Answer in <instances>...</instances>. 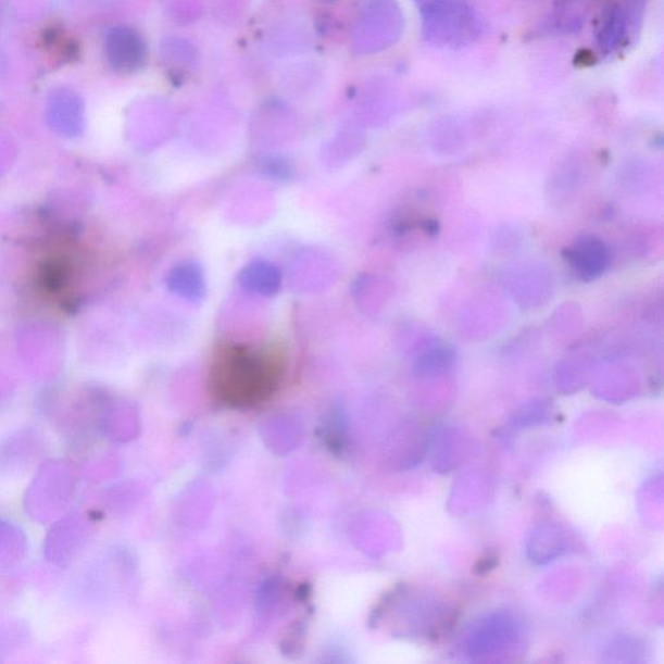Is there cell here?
Masks as SVG:
<instances>
[{
  "instance_id": "obj_1",
  "label": "cell",
  "mask_w": 664,
  "mask_h": 664,
  "mask_svg": "<svg viewBox=\"0 0 664 664\" xmlns=\"http://www.w3.org/2000/svg\"><path fill=\"white\" fill-rule=\"evenodd\" d=\"M284 373V355L275 348L227 344L214 354L210 385L224 404L256 406L277 391Z\"/></svg>"
},
{
  "instance_id": "obj_2",
  "label": "cell",
  "mask_w": 664,
  "mask_h": 664,
  "mask_svg": "<svg viewBox=\"0 0 664 664\" xmlns=\"http://www.w3.org/2000/svg\"><path fill=\"white\" fill-rule=\"evenodd\" d=\"M415 3L422 37L438 49H462L485 33V23L468 0H415Z\"/></svg>"
},
{
  "instance_id": "obj_3",
  "label": "cell",
  "mask_w": 664,
  "mask_h": 664,
  "mask_svg": "<svg viewBox=\"0 0 664 664\" xmlns=\"http://www.w3.org/2000/svg\"><path fill=\"white\" fill-rule=\"evenodd\" d=\"M642 12L643 0H619L602 11L596 40L603 55H614L629 42Z\"/></svg>"
},
{
  "instance_id": "obj_4",
  "label": "cell",
  "mask_w": 664,
  "mask_h": 664,
  "mask_svg": "<svg viewBox=\"0 0 664 664\" xmlns=\"http://www.w3.org/2000/svg\"><path fill=\"white\" fill-rule=\"evenodd\" d=\"M368 24L372 32L371 45L374 50H381L396 43L401 37L404 16L393 0H379L372 7Z\"/></svg>"
},
{
  "instance_id": "obj_5",
  "label": "cell",
  "mask_w": 664,
  "mask_h": 664,
  "mask_svg": "<svg viewBox=\"0 0 664 664\" xmlns=\"http://www.w3.org/2000/svg\"><path fill=\"white\" fill-rule=\"evenodd\" d=\"M567 258L582 279L599 277L609 264V252L601 240L585 237L576 241Z\"/></svg>"
},
{
  "instance_id": "obj_6",
  "label": "cell",
  "mask_w": 664,
  "mask_h": 664,
  "mask_svg": "<svg viewBox=\"0 0 664 664\" xmlns=\"http://www.w3.org/2000/svg\"><path fill=\"white\" fill-rule=\"evenodd\" d=\"M585 22L586 11L576 0H562L544 20L542 32L556 36L575 35Z\"/></svg>"
}]
</instances>
